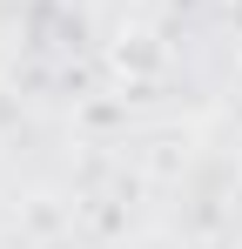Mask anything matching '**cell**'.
Returning <instances> with one entry per match:
<instances>
[]
</instances>
